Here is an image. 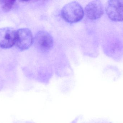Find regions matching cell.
Instances as JSON below:
<instances>
[{
	"mask_svg": "<svg viewBox=\"0 0 123 123\" xmlns=\"http://www.w3.org/2000/svg\"><path fill=\"white\" fill-rule=\"evenodd\" d=\"M84 14L82 6L77 1H72L66 4L61 10L63 19L69 23L80 21L83 19Z\"/></svg>",
	"mask_w": 123,
	"mask_h": 123,
	"instance_id": "obj_1",
	"label": "cell"
},
{
	"mask_svg": "<svg viewBox=\"0 0 123 123\" xmlns=\"http://www.w3.org/2000/svg\"><path fill=\"white\" fill-rule=\"evenodd\" d=\"M105 9L111 20L115 22L123 21V0L108 1Z\"/></svg>",
	"mask_w": 123,
	"mask_h": 123,
	"instance_id": "obj_2",
	"label": "cell"
},
{
	"mask_svg": "<svg viewBox=\"0 0 123 123\" xmlns=\"http://www.w3.org/2000/svg\"><path fill=\"white\" fill-rule=\"evenodd\" d=\"M36 48L43 52H49L53 47L54 40L52 36L47 32L39 31L33 40Z\"/></svg>",
	"mask_w": 123,
	"mask_h": 123,
	"instance_id": "obj_3",
	"label": "cell"
},
{
	"mask_svg": "<svg viewBox=\"0 0 123 123\" xmlns=\"http://www.w3.org/2000/svg\"><path fill=\"white\" fill-rule=\"evenodd\" d=\"M33 40L32 33L29 29L21 28L16 31L15 44L21 50L29 48L33 43Z\"/></svg>",
	"mask_w": 123,
	"mask_h": 123,
	"instance_id": "obj_4",
	"label": "cell"
},
{
	"mask_svg": "<svg viewBox=\"0 0 123 123\" xmlns=\"http://www.w3.org/2000/svg\"><path fill=\"white\" fill-rule=\"evenodd\" d=\"M16 31L10 27L0 29V48L7 49L16 43Z\"/></svg>",
	"mask_w": 123,
	"mask_h": 123,
	"instance_id": "obj_5",
	"label": "cell"
},
{
	"mask_svg": "<svg viewBox=\"0 0 123 123\" xmlns=\"http://www.w3.org/2000/svg\"><path fill=\"white\" fill-rule=\"evenodd\" d=\"M85 14L91 20H97L102 17L105 12L102 3L99 0L92 1L86 6Z\"/></svg>",
	"mask_w": 123,
	"mask_h": 123,
	"instance_id": "obj_6",
	"label": "cell"
},
{
	"mask_svg": "<svg viewBox=\"0 0 123 123\" xmlns=\"http://www.w3.org/2000/svg\"><path fill=\"white\" fill-rule=\"evenodd\" d=\"M2 9L5 12L9 11L15 4L16 1L14 0H0Z\"/></svg>",
	"mask_w": 123,
	"mask_h": 123,
	"instance_id": "obj_7",
	"label": "cell"
}]
</instances>
